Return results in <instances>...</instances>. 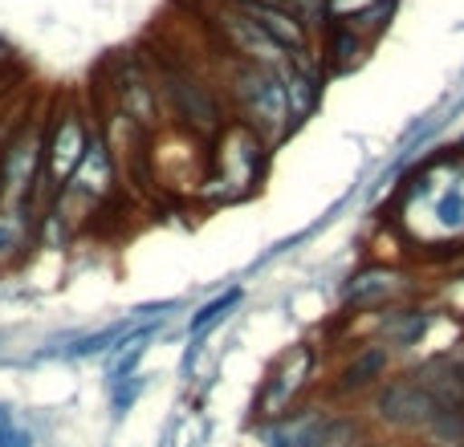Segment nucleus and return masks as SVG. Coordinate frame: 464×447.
<instances>
[{
	"instance_id": "f257e3e1",
	"label": "nucleus",
	"mask_w": 464,
	"mask_h": 447,
	"mask_svg": "<svg viewBox=\"0 0 464 447\" xmlns=\"http://www.w3.org/2000/svg\"><path fill=\"white\" fill-rule=\"evenodd\" d=\"M400 232L420 252H460L464 248V147L420 159L395 192Z\"/></svg>"
},
{
	"instance_id": "f03ea898",
	"label": "nucleus",
	"mask_w": 464,
	"mask_h": 447,
	"mask_svg": "<svg viewBox=\"0 0 464 447\" xmlns=\"http://www.w3.org/2000/svg\"><path fill=\"white\" fill-rule=\"evenodd\" d=\"M147 65H151V78H155V90H160L168 127L212 143L232 122L225 90L212 78H204L200 70H192V65L179 62V57H155V62H147Z\"/></svg>"
},
{
	"instance_id": "7ed1b4c3",
	"label": "nucleus",
	"mask_w": 464,
	"mask_h": 447,
	"mask_svg": "<svg viewBox=\"0 0 464 447\" xmlns=\"http://www.w3.org/2000/svg\"><path fill=\"white\" fill-rule=\"evenodd\" d=\"M220 90H225V102H228L232 119L245 122V127H253L269 147H281L297 130L294 114H289V94H285V78H281V70L228 57Z\"/></svg>"
},
{
	"instance_id": "20e7f679",
	"label": "nucleus",
	"mask_w": 464,
	"mask_h": 447,
	"mask_svg": "<svg viewBox=\"0 0 464 447\" xmlns=\"http://www.w3.org/2000/svg\"><path fill=\"white\" fill-rule=\"evenodd\" d=\"M273 147L256 135L253 127L232 119L225 130L208 143V171L200 184V200L204 204H240L253 192H261L265 171H269Z\"/></svg>"
},
{
	"instance_id": "39448f33",
	"label": "nucleus",
	"mask_w": 464,
	"mask_h": 447,
	"mask_svg": "<svg viewBox=\"0 0 464 447\" xmlns=\"http://www.w3.org/2000/svg\"><path fill=\"white\" fill-rule=\"evenodd\" d=\"M261 447H367L362 415L334 407L330 399L297 403L294 411L277 419H265L253 427Z\"/></svg>"
},
{
	"instance_id": "423d86ee",
	"label": "nucleus",
	"mask_w": 464,
	"mask_h": 447,
	"mask_svg": "<svg viewBox=\"0 0 464 447\" xmlns=\"http://www.w3.org/2000/svg\"><path fill=\"white\" fill-rule=\"evenodd\" d=\"M184 305H188L184 297H168V301L135 305V309L102 321L98 329H65V334H53L49 342H41L37 350L29 354V362H94V358H106V354L119 350L130 334H139V329L151 326V321L176 318Z\"/></svg>"
},
{
	"instance_id": "0eeeda50",
	"label": "nucleus",
	"mask_w": 464,
	"mask_h": 447,
	"mask_svg": "<svg viewBox=\"0 0 464 447\" xmlns=\"http://www.w3.org/2000/svg\"><path fill=\"white\" fill-rule=\"evenodd\" d=\"M45 114L24 119L0 143V204L13 208H45Z\"/></svg>"
},
{
	"instance_id": "6e6552de",
	"label": "nucleus",
	"mask_w": 464,
	"mask_h": 447,
	"mask_svg": "<svg viewBox=\"0 0 464 447\" xmlns=\"http://www.w3.org/2000/svg\"><path fill=\"white\" fill-rule=\"evenodd\" d=\"M102 78H106L102 102H111L114 110H122L130 122H139L147 135H160V130L168 127V119H163V102H160V90H155V78H151L147 57H139L135 49H119V53L106 62Z\"/></svg>"
},
{
	"instance_id": "1a4fd4ad",
	"label": "nucleus",
	"mask_w": 464,
	"mask_h": 447,
	"mask_svg": "<svg viewBox=\"0 0 464 447\" xmlns=\"http://www.w3.org/2000/svg\"><path fill=\"white\" fill-rule=\"evenodd\" d=\"M436 415H440V407H436L428 386L420 383L411 370L387 375L367 399V419L392 435H411V440H420L424 427L432 423Z\"/></svg>"
},
{
	"instance_id": "9d476101",
	"label": "nucleus",
	"mask_w": 464,
	"mask_h": 447,
	"mask_svg": "<svg viewBox=\"0 0 464 447\" xmlns=\"http://www.w3.org/2000/svg\"><path fill=\"white\" fill-rule=\"evenodd\" d=\"M94 138V119L82 110L73 98L57 102L45 114V195L53 200L65 184L73 179V171L82 167Z\"/></svg>"
},
{
	"instance_id": "9b49d317",
	"label": "nucleus",
	"mask_w": 464,
	"mask_h": 447,
	"mask_svg": "<svg viewBox=\"0 0 464 447\" xmlns=\"http://www.w3.org/2000/svg\"><path fill=\"white\" fill-rule=\"evenodd\" d=\"M314 375H318V346L314 342H294L289 350H281L273 358V366L265 370L261 386H256L253 419L265 423V419L294 411L302 403V395L314 386Z\"/></svg>"
},
{
	"instance_id": "f8f14e48",
	"label": "nucleus",
	"mask_w": 464,
	"mask_h": 447,
	"mask_svg": "<svg viewBox=\"0 0 464 447\" xmlns=\"http://www.w3.org/2000/svg\"><path fill=\"white\" fill-rule=\"evenodd\" d=\"M408 272L395 269V264H362V269H354L351 277L343 281V289H338V305H343L346 313H383L392 309V305L408 301Z\"/></svg>"
},
{
	"instance_id": "ddd939ff",
	"label": "nucleus",
	"mask_w": 464,
	"mask_h": 447,
	"mask_svg": "<svg viewBox=\"0 0 464 447\" xmlns=\"http://www.w3.org/2000/svg\"><path fill=\"white\" fill-rule=\"evenodd\" d=\"M212 24H217L220 41H225V53L237 57V62L269 65V70H285V65L294 62V57H289L285 49H281L277 41L253 21V16L240 13L237 5H220L217 16H212Z\"/></svg>"
},
{
	"instance_id": "4468645a",
	"label": "nucleus",
	"mask_w": 464,
	"mask_h": 447,
	"mask_svg": "<svg viewBox=\"0 0 464 447\" xmlns=\"http://www.w3.org/2000/svg\"><path fill=\"white\" fill-rule=\"evenodd\" d=\"M392 362H395V354L387 350L383 342H375V338L359 342L343 358V366L334 370V378H330V386H326V399H338V403L371 399V391L392 375Z\"/></svg>"
},
{
	"instance_id": "2eb2a0df",
	"label": "nucleus",
	"mask_w": 464,
	"mask_h": 447,
	"mask_svg": "<svg viewBox=\"0 0 464 447\" xmlns=\"http://www.w3.org/2000/svg\"><path fill=\"white\" fill-rule=\"evenodd\" d=\"M428 329H432V313L411 301H400L375 318V342H383L392 354H400V350H411V346L424 342Z\"/></svg>"
},
{
	"instance_id": "dca6fc26",
	"label": "nucleus",
	"mask_w": 464,
	"mask_h": 447,
	"mask_svg": "<svg viewBox=\"0 0 464 447\" xmlns=\"http://www.w3.org/2000/svg\"><path fill=\"white\" fill-rule=\"evenodd\" d=\"M371 45H375V41L354 33L351 24L326 21L322 24V49H318V62H322V70H326V78L330 73H351L354 65H362V57L371 53Z\"/></svg>"
},
{
	"instance_id": "f3484780",
	"label": "nucleus",
	"mask_w": 464,
	"mask_h": 447,
	"mask_svg": "<svg viewBox=\"0 0 464 447\" xmlns=\"http://www.w3.org/2000/svg\"><path fill=\"white\" fill-rule=\"evenodd\" d=\"M395 8L400 0H326V21H343L367 41H375L392 24Z\"/></svg>"
},
{
	"instance_id": "a211bd4d",
	"label": "nucleus",
	"mask_w": 464,
	"mask_h": 447,
	"mask_svg": "<svg viewBox=\"0 0 464 447\" xmlns=\"http://www.w3.org/2000/svg\"><path fill=\"white\" fill-rule=\"evenodd\" d=\"M37 216H41V208L0 204V269H13L16 261H24V252L37 240Z\"/></svg>"
},
{
	"instance_id": "6ab92c4d",
	"label": "nucleus",
	"mask_w": 464,
	"mask_h": 447,
	"mask_svg": "<svg viewBox=\"0 0 464 447\" xmlns=\"http://www.w3.org/2000/svg\"><path fill=\"white\" fill-rule=\"evenodd\" d=\"M240 301H245V285H228L225 293H217V297H208L204 305H196V309L188 313V326H184L188 342H208L212 329L225 326L232 313L240 309Z\"/></svg>"
},
{
	"instance_id": "aec40b11",
	"label": "nucleus",
	"mask_w": 464,
	"mask_h": 447,
	"mask_svg": "<svg viewBox=\"0 0 464 447\" xmlns=\"http://www.w3.org/2000/svg\"><path fill=\"white\" fill-rule=\"evenodd\" d=\"M147 386H151V375H143V370H139L135 378H127V383H119V386H111V391H106V403H111V427H119L122 419L139 407V399H143Z\"/></svg>"
},
{
	"instance_id": "412c9836",
	"label": "nucleus",
	"mask_w": 464,
	"mask_h": 447,
	"mask_svg": "<svg viewBox=\"0 0 464 447\" xmlns=\"http://www.w3.org/2000/svg\"><path fill=\"white\" fill-rule=\"evenodd\" d=\"M0 447H37V435H33V427L13 423L0 432Z\"/></svg>"
},
{
	"instance_id": "4be33fe9",
	"label": "nucleus",
	"mask_w": 464,
	"mask_h": 447,
	"mask_svg": "<svg viewBox=\"0 0 464 447\" xmlns=\"http://www.w3.org/2000/svg\"><path fill=\"white\" fill-rule=\"evenodd\" d=\"M13 423H21V415H16V407L8 399H0V432H5V427H13Z\"/></svg>"
},
{
	"instance_id": "5701e85b",
	"label": "nucleus",
	"mask_w": 464,
	"mask_h": 447,
	"mask_svg": "<svg viewBox=\"0 0 464 447\" xmlns=\"http://www.w3.org/2000/svg\"><path fill=\"white\" fill-rule=\"evenodd\" d=\"M5 342H8V334H5V329H0V350H5Z\"/></svg>"
}]
</instances>
